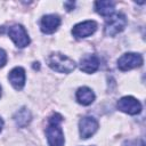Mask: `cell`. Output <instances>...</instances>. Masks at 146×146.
Listing matches in <instances>:
<instances>
[{
	"mask_svg": "<svg viewBox=\"0 0 146 146\" xmlns=\"http://www.w3.org/2000/svg\"><path fill=\"white\" fill-rule=\"evenodd\" d=\"M63 116L58 113L52 114L48 120V125L46 128V136L48 144L50 146H63L65 143L64 133L60 128V122Z\"/></svg>",
	"mask_w": 146,
	"mask_h": 146,
	"instance_id": "obj_1",
	"label": "cell"
},
{
	"mask_svg": "<svg viewBox=\"0 0 146 146\" xmlns=\"http://www.w3.org/2000/svg\"><path fill=\"white\" fill-rule=\"evenodd\" d=\"M47 63L51 70L59 73H71L75 68V62L60 52L50 54L47 58Z\"/></svg>",
	"mask_w": 146,
	"mask_h": 146,
	"instance_id": "obj_2",
	"label": "cell"
},
{
	"mask_svg": "<svg viewBox=\"0 0 146 146\" xmlns=\"http://www.w3.org/2000/svg\"><path fill=\"white\" fill-rule=\"evenodd\" d=\"M127 25V17L121 13H114L106 18L104 32L107 36H114L122 32Z\"/></svg>",
	"mask_w": 146,
	"mask_h": 146,
	"instance_id": "obj_3",
	"label": "cell"
},
{
	"mask_svg": "<svg viewBox=\"0 0 146 146\" xmlns=\"http://www.w3.org/2000/svg\"><path fill=\"white\" fill-rule=\"evenodd\" d=\"M141 64H143V57L140 54H136V52L123 54L117 59V67L121 71H129L141 66Z\"/></svg>",
	"mask_w": 146,
	"mask_h": 146,
	"instance_id": "obj_4",
	"label": "cell"
},
{
	"mask_svg": "<svg viewBox=\"0 0 146 146\" xmlns=\"http://www.w3.org/2000/svg\"><path fill=\"white\" fill-rule=\"evenodd\" d=\"M117 108L127 114L130 115H136L139 114L141 111V104L139 100H137L135 97L132 96H124L122 98L119 99L117 104H116Z\"/></svg>",
	"mask_w": 146,
	"mask_h": 146,
	"instance_id": "obj_5",
	"label": "cell"
},
{
	"mask_svg": "<svg viewBox=\"0 0 146 146\" xmlns=\"http://www.w3.org/2000/svg\"><path fill=\"white\" fill-rule=\"evenodd\" d=\"M8 35L10 36V39L14 41V43L18 48H24L30 43V38H29L27 32L19 24H15L10 26L8 29Z\"/></svg>",
	"mask_w": 146,
	"mask_h": 146,
	"instance_id": "obj_6",
	"label": "cell"
},
{
	"mask_svg": "<svg viewBox=\"0 0 146 146\" xmlns=\"http://www.w3.org/2000/svg\"><path fill=\"white\" fill-rule=\"evenodd\" d=\"M98 121L92 116H84L79 122V132L81 138L87 139L95 135V132L98 130Z\"/></svg>",
	"mask_w": 146,
	"mask_h": 146,
	"instance_id": "obj_7",
	"label": "cell"
},
{
	"mask_svg": "<svg viewBox=\"0 0 146 146\" xmlns=\"http://www.w3.org/2000/svg\"><path fill=\"white\" fill-rule=\"evenodd\" d=\"M96 30H97V23L95 21H84L73 26L72 34L76 39H83L94 34Z\"/></svg>",
	"mask_w": 146,
	"mask_h": 146,
	"instance_id": "obj_8",
	"label": "cell"
},
{
	"mask_svg": "<svg viewBox=\"0 0 146 146\" xmlns=\"http://www.w3.org/2000/svg\"><path fill=\"white\" fill-rule=\"evenodd\" d=\"M59 25H60V18L58 15L55 14L44 15L40 21V29L46 34L54 33L59 27Z\"/></svg>",
	"mask_w": 146,
	"mask_h": 146,
	"instance_id": "obj_9",
	"label": "cell"
},
{
	"mask_svg": "<svg viewBox=\"0 0 146 146\" xmlns=\"http://www.w3.org/2000/svg\"><path fill=\"white\" fill-rule=\"evenodd\" d=\"M8 79L9 82L11 83V86L16 89V90H21L23 89L24 84H25V71L23 67H14L9 74H8Z\"/></svg>",
	"mask_w": 146,
	"mask_h": 146,
	"instance_id": "obj_10",
	"label": "cell"
},
{
	"mask_svg": "<svg viewBox=\"0 0 146 146\" xmlns=\"http://www.w3.org/2000/svg\"><path fill=\"white\" fill-rule=\"evenodd\" d=\"M99 68V58L96 55H86L80 60V70L86 73H95Z\"/></svg>",
	"mask_w": 146,
	"mask_h": 146,
	"instance_id": "obj_11",
	"label": "cell"
},
{
	"mask_svg": "<svg viewBox=\"0 0 146 146\" xmlns=\"http://www.w3.org/2000/svg\"><path fill=\"white\" fill-rule=\"evenodd\" d=\"M76 100L79 104L83 106H88L94 103L95 100V94L94 91L88 87H81L76 91Z\"/></svg>",
	"mask_w": 146,
	"mask_h": 146,
	"instance_id": "obj_12",
	"label": "cell"
},
{
	"mask_svg": "<svg viewBox=\"0 0 146 146\" xmlns=\"http://www.w3.org/2000/svg\"><path fill=\"white\" fill-rule=\"evenodd\" d=\"M95 9L96 11L105 17L111 16L112 14H114L115 10V5L112 1L108 0H102V1H96L95 2Z\"/></svg>",
	"mask_w": 146,
	"mask_h": 146,
	"instance_id": "obj_13",
	"label": "cell"
},
{
	"mask_svg": "<svg viewBox=\"0 0 146 146\" xmlns=\"http://www.w3.org/2000/svg\"><path fill=\"white\" fill-rule=\"evenodd\" d=\"M14 121L16 122V124L21 128L25 127L30 121H31V113L26 107H23L21 110H18L15 115H14Z\"/></svg>",
	"mask_w": 146,
	"mask_h": 146,
	"instance_id": "obj_14",
	"label": "cell"
},
{
	"mask_svg": "<svg viewBox=\"0 0 146 146\" xmlns=\"http://www.w3.org/2000/svg\"><path fill=\"white\" fill-rule=\"evenodd\" d=\"M7 63V54L3 49L0 48V67H3Z\"/></svg>",
	"mask_w": 146,
	"mask_h": 146,
	"instance_id": "obj_15",
	"label": "cell"
},
{
	"mask_svg": "<svg viewBox=\"0 0 146 146\" xmlns=\"http://www.w3.org/2000/svg\"><path fill=\"white\" fill-rule=\"evenodd\" d=\"M64 6H65V7L67 8V10L70 11V10H72V9L74 8V2H73V1H68V2H65Z\"/></svg>",
	"mask_w": 146,
	"mask_h": 146,
	"instance_id": "obj_16",
	"label": "cell"
},
{
	"mask_svg": "<svg viewBox=\"0 0 146 146\" xmlns=\"http://www.w3.org/2000/svg\"><path fill=\"white\" fill-rule=\"evenodd\" d=\"M2 127H3V120L0 117V131L2 130Z\"/></svg>",
	"mask_w": 146,
	"mask_h": 146,
	"instance_id": "obj_17",
	"label": "cell"
},
{
	"mask_svg": "<svg viewBox=\"0 0 146 146\" xmlns=\"http://www.w3.org/2000/svg\"><path fill=\"white\" fill-rule=\"evenodd\" d=\"M0 97H1V86H0Z\"/></svg>",
	"mask_w": 146,
	"mask_h": 146,
	"instance_id": "obj_18",
	"label": "cell"
}]
</instances>
